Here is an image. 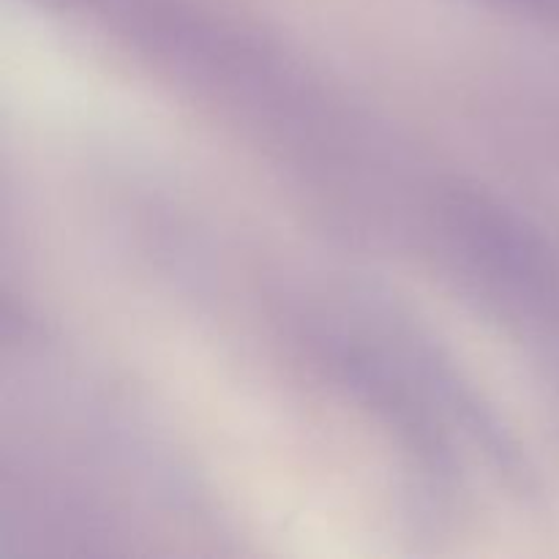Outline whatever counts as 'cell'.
I'll return each mask as SVG.
<instances>
[{
    "mask_svg": "<svg viewBox=\"0 0 559 559\" xmlns=\"http://www.w3.org/2000/svg\"><path fill=\"white\" fill-rule=\"evenodd\" d=\"M437 233L459 271L506 314L559 325V251L538 227L484 191L451 186Z\"/></svg>",
    "mask_w": 559,
    "mask_h": 559,
    "instance_id": "1",
    "label": "cell"
}]
</instances>
